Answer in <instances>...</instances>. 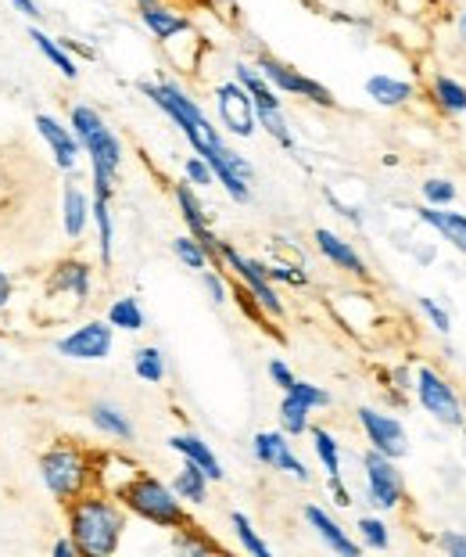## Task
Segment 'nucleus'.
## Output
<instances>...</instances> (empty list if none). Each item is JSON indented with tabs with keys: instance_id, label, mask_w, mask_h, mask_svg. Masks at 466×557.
Masks as SVG:
<instances>
[{
	"instance_id": "nucleus-1",
	"label": "nucleus",
	"mask_w": 466,
	"mask_h": 557,
	"mask_svg": "<svg viewBox=\"0 0 466 557\" xmlns=\"http://www.w3.org/2000/svg\"><path fill=\"white\" fill-rule=\"evenodd\" d=\"M140 94L179 129V134H184L190 151L212 165L215 184L223 187L226 198L237 201V206H248L251 184H255V165H251L241 151H234L230 145H226L219 126L209 120L205 109H201V104L190 98L176 79H165V76L162 79H140Z\"/></svg>"
},
{
	"instance_id": "nucleus-2",
	"label": "nucleus",
	"mask_w": 466,
	"mask_h": 557,
	"mask_svg": "<svg viewBox=\"0 0 466 557\" xmlns=\"http://www.w3.org/2000/svg\"><path fill=\"white\" fill-rule=\"evenodd\" d=\"M68 536L79 557H112L126 532V507L104 490H87L65 507Z\"/></svg>"
},
{
	"instance_id": "nucleus-3",
	"label": "nucleus",
	"mask_w": 466,
	"mask_h": 557,
	"mask_svg": "<svg viewBox=\"0 0 466 557\" xmlns=\"http://www.w3.org/2000/svg\"><path fill=\"white\" fill-rule=\"evenodd\" d=\"M68 126L76 134L83 156L90 159V181H93V195L112 198L118 173H123L126 162V148L112 126H108L104 115L93 109V104H72L68 109Z\"/></svg>"
},
{
	"instance_id": "nucleus-4",
	"label": "nucleus",
	"mask_w": 466,
	"mask_h": 557,
	"mask_svg": "<svg viewBox=\"0 0 466 557\" xmlns=\"http://www.w3.org/2000/svg\"><path fill=\"white\" fill-rule=\"evenodd\" d=\"M115 496H118V504H123L129 515L151 521V525H159V529L190 525L187 504L179 500L173 485H165L162 479L148 475V471H137L134 479H126L123 490H118Z\"/></svg>"
},
{
	"instance_id": "nucleus-5",
	"label": "nucleus",
	"mask_w": 466,
	"mask_h": 557,
	"mask_svg": "<svg viewBox=\"0 0 466 557\" xmlns=\"http://www.w3.org/2000/svg\"><path fill=\"white\" fill-rule=\"evenodd\" d=\"M40 479L43 490L58 504L68 507L76 496L93 490V454L76 443H54L40 454Z\"/></svg>"
},
{
	"instance_id": "nucleus-6",
	"label": "nucleus",
	"mask_w": 466,
	"mask_h": 557,
	"mask_svg": "<svg viewBox=\"0 0 466 557\" xmlns=\"http://www.w3.org/2000/svg\"><path fill=\"white\" fill-rule=\"evenodd\" d=\"M234 79L241 83V87L251 94V101H255V115H259V129H266V134L277 140L280 148L291 151L294 148V134H291V123H287V112L280 104V94L269 87L266 76L259 73L255 65L248 62H237L234 65Z\"/></svg>"
},
{
	"instance_id": "nucleus-7",
	"label": "nucleus",
	"mask_w": 466,
	"mask_h": 557,
	"mask_svg": "<svg viewBox=\"0 0 466 557\" xmlns=\"http://www.w3.org/2000/svg\"><path fill=\"white\" fill-rule=\"evenodd\" d=\"M255 69H259L262 76H266V83L277 94H287V98H298V101H308V104H316V109H338V98L330 94V87H323L319 79L305 76L302 69H294L291 62H284V58H277V54L259 51Z\"/></svg>"
},
{
	"instance_id": "nucleus-8",
	"label": "nucleus",
	"mask_w": 466,
	"mask_h": 557,
	"mask_svg": "<svg viewBox=\"0 0 466 557\" xmlns=\"http://www.w3.org/2000/svg\"><path fill=\"white\" fill-rule=\"evenodd\" d=\"M219 267L230 270V274L241 281L251 295H255V302L266 310V317H284V299H280L277 284H273L266 274V263L244 256L241 248H234L230 242H219Z\"/></svg>"
},
{
	"instance_id": "nucleus-9",
	"label": "nucleus",
	"mask_w": 466,
	"mask_h": 557,
	"mask_svg": "<svg viewBox=\"0 0 466 557\" xmlns=\"http://www.w3.org/2000/svg\"><path fill=\"white\" fill-rule=\"evenodd\" d=\"M413 393H416V403H420L438 424H445V429H463V421H466L463 403L456 396V388H452L434 367H420V371L413 374Z\"/></svg>"
},
{
	"instance_id": "nucleus-10",
	"label": "nucleus",
	"mask_w": 466,
	"mask_h": 557,
	"mask_svg": "<svg viewBox=\"0 0 466 557\" xmlns=\"http://www.w3.org/2000/svg\"><path fill=\"white\" fill-rule=\"evenodd\" d=\"M363 475H366V504L377 511H394L405 500V482L394 457L380 454V449H366L363 454Z\"/></svg>"
},
{
	"instance_id": "nucleus-11",
	"label": "nucleus",
	"mask_w": 466,
	"mask_h": 557,
	"mask_svg": "<svg viewBox=\"0 0 466 557\" xmlns=\"http://www.w3.org/2000/svg\"><path fill=\"white\" fill-rule=\"evenodd\" d=\"M58 357L79 360V363H101L112 357L115 349V327L108 320H83L79 327H72L68 335L54 342Z\"/></svg>"
},
{
	"instance_id": "nucleus-12",
	"label": "nucleus",
	"mask_w": 466,
	"mask_h": 557,
	"mask_svg": "<svg viewBox=\"0 0 466 557\" xmlns=\"http://www.w3.org/2000/svg\"><path fill=\"white\" fill-rule=\"evenodd\" d=\"M215 115H219V126L230 137H241V140L255 137V129H259L255 101H251V94L237 79H226L215 87Z\"/></svg>"
},
{
	"instance_id": "nucleus-13",
	"label": "nucleus",
	"mask_w": 466,
	"mask_h": 557,
	"mask_svg": "<svg viewBox=\"0 0 466 557\" xmlns=\"http://www.w3.org/2000/svg\"><path fill=\"white\" fill-rule=\"evenodd\" d=\"M251 454H255V460L262 468L284 471V475H291L298 482H313V471H308L305 460L294 454L291 435L280 432V429L277 432H259L255 438H251Z\"/></svg>"
},
{
	"instance_id": "nucleus-14",
	"label": "nucleus",
	"mask_w": 466,
	"mask_h": 557,
	"mask_svg": "<svg viewBox=\"0 0 466 557\" xmlns=\"http://www.w3.org/2000/svg\"><path fill=\"white\" fill-rule=\"evenodd\" d=\"M355 418H358V429L366 432L369 449H380V454H388L394 460H402L405 454H410V432H405V424L394 418V413L374 410V407H358Z\"/></svg>"
},
{
	"instance_id": "nucleus-15",
	"label": "nucleus",
	"mask_w": 466,
	"mask_h": 557,
	"mask_svg": "<svg viewBox=\"0 0 466 557\" xmlns=\"http://www.w3.org/2000/svg\"><path fill=\"white\" fill-rule=\"evenodd\" d=\"M33 126H36V134H40L43 145L51 148V156H54V165H58V170H65V173L76 170V165H79V156H83V148H79L76 134H72V126L62 123V120H58V115H51V112H40V115H36Z\"/></svg>"
},
{
	"instance_id": "nucleus-16",
	"label": "nucleus",
	"mask_w": 466,
	"mask_h": 557,
	"mask_svg": "<svg viewBox=\"0 0 466 557\" xmlns=\"http://www.w3.org/2000/svg\"><path fill=\"white\" fill-rule=\"evenodd\" d=\"M90 288L93 270L87 259H62V263H54L51 277H47V295H68L76 306L90 302Z\"/></svg>"
},
{
	"instance_id": "nucleus-17",
	"label": "nucleus",
	"mask_w": 466,
	"mask_h": 557,
	"mask_svg": "<svg viewBox=\"0 0 466 557\" xmlns=\"http://www.w3.org/2000/svg\"><path fill=\"white\" fill-rule=\"evenodd\" d=\"M305 521H308V529L316 532L319 536V543L327 550H333V554H341V557H358V550H363V543H355L349 532L341 529V521L333 518V515H327L323 507H316V504H308L305 507Z\"/></svg>"
},
{
	"instance_id": "nucleus-18",
	"label": "nucleus",
	"mask_w": 466,
	"mask_h": 557,
	"mask_svg": "<svg viewBox=\"0 0 466 557\" xmlns=\"http://www.w3.org/2000/svg\"><path fill=\"white\" fill-rule=\"evenodd\" d=\"M313 242L319 248V256L327 259L330 267H338L344 270V274H352V277H366L369 274V267H366V259L355 252V245L352 242H344L341 234H333L327 227H316L313 234Z\"/></svg>"
},
{
	"instance_id": "nucleus-19",
	"label": "nucleus",
	"mask_w": 466,
	"mask_h": 557,
	"mask_svg": "<svg viewBox=\"0 0 466 557\" xmlns=\"http://www.w3.org/2000/svg\"><path fill=\"white\" fill-rule=\"evenodd\" d=\"M137 15H140V26L148 29L159 44H169V40L184 37V33L194 29V26H190V18H187V15H179V11L165 8L162 0H154V4L137 8Z\"/></svg>"
},
{
	"instance_id": "nucleus-20",
	"label": "nucleus",
	"mask_w": 466,
	"mask_h": 557,
	"mask_svg": "<svg viewBox=\"0 0 466 557\" xmlns=\"http://www.w3.org/2000/svg\"><path fill=\"white\" fill-rule=\"evenodd\" d=\"M93 220V198L79 184H65L62 191V231L68 242H79Z\"/></svg>"
},
{
	"instance_id": "nucleus-21",
	"label": "nucleus",
	"mask_w": 466,
	"mask_h": 557,
	"mask_svg": "<svg viewBox=\"0 0 466 557\" xmlns=\"http://www.w3.org/2000/svg\"><path fill=\"white\" fill-rule=\"evenodd\" d=\"M169 449H173V454L184 457V460H194V465H198L201 471H205V475H209L212 482H223V479H226L223 460L215 457V449H212L201 435H194V432H179V435L169 438Z\"/></svg>"
},
{
	"instance_id": "nucleus-22",
	"label": "nucleus",
	"mask_w": 466,
	"mask_h": 557,
	"mask_svg": "<svg viewBox=\"0 0 466 557\" xmlns=\"http://www.w3.org/2000/svg\"><path fill=\"white\" fill-rule=\"evenodd\" d=\"M366 98L377 104V109H405L416 98V87L410 79H399L391 73H374L366 76Z\"/></svg>"
},
{
	"instance_id": "nucleus-23",
	"label": "nucleus",
	"mask_w": 466,
	"mask_h": 557,
	"mask_svg": "<svg viewBox=\"0 0 466 557\" xmlns=\"http://www.w3.org/2000/svg\"><path fill=\"white\" fill-rule=\"evenodd\" d=\"M416 220L427 223V227H434L441 238L456 248V252L466 256V216H463V212H445L438 206H420V209H416Z\"/></svg>"
},
{
	"instance_id": "nucleus-24",
	"label": "nucleus",
	"mask_w": 466,
	"mask_h": 557,
	"mask_svg": "<svg viewBox=\"0 0 466 557\" xmlns=\"http://www.w3.org/2000/svg\"><path fill=\"white\" fill-rule=\"evenodd\" d=\"M90 424L101 435L118 438V443H134V435H137L134 421H129V413L123 407H115V403H108V399H98L90 407Z\"/></svg>"
},
{
	"instance_id": "nucleus-25",
	"label": "nucleus",
	"mask_w": 466,
	"mask_h": 557,
	"mask_svg": "<svg viewBox=\"0 0 466 557\" xmlns=\"http://www.w3.org/2000/svg\"><path fill=\"white\" fill-rule=\"evenodd\" d=\"M169 485H173L176 496L184 504H194V507L209 504V485H212V479L194 465V460H184V468L176 471V479Z\"/></svg>"
},
{
	"instance_id": "nucleus-26",
	"label": "nucleus",
	"mask_w": 466,
	"mask_h": 557,
	"mask_svg": "<svg viewBox=\"0 0 466 557\" xmlns=\"http://www.w3.org/2000/svg\"><path fill=\"white\" fill-rule=\"evenodd\" d=\"M29 40L36 44V51H40L47 62H51L58 73H62L65 79H79V65H76V58H72L62 40L51 37V33H43V26H29Z\"/></svg>"
},
{
	"instance_id": "nucleus-27",
	"label": "nucleus",
	"mask_w": 466,
	"mask_h": 557,
	"mask_svg": "<svg viewBox=\"0 0 466 557\" xmlns=\"http://www.w3.org/2000/svg\"><path fill=\"white\" fill-rule=\"evenodd\" d=\"M430 101H434L445 115H466V83H459L456 76L438 73L430 79Z\"/></svg>"
},
{
	"instance_id": "nucleus-28",
	"label": "nucleus",
	"mask_w": 466,
	"mask_h": 557,
	"mask_svg": "<svg viewBox=\"0 0 466 557\" xmlns=\"http://www.w3.org/2000/svg\"><path fill=\"white\" fill-rule=\"evenodd\" d=\"M112 198H101L93 195V223H98V256H101V267L112 270V259H115V220H112Z\"/></svg>"
},
{
	"instance_id": "nucleus-29",
	"label": "nucleus",
	"mask_w": 466,
	"mask_h": 557,
	"mask_svg": "<svg viewBox=\"0 0 466 557\" xmlns=\"http://www.w3.org/2000/svg\"><path fill=\"white\" fill-rule=\"evenodd\" d=\"M108 324L115 331H143L148 327V317H143V306L137 295H118V299L108 306Z\"/></svg>"
},
{
	"instance_id": "nucleus-30",
	"label": "nucleus",
	"mask_w": 466,
	"mask_h": 557,
	"mask_svg": "<svg viewBox=\"0 0 466 557\" xmlns=\"http://www.w3.org/2000/svg\"><path fill=\"white\" fill-rule=\"evenodd\" d=\"M308 413H313V407H305L302 399H294L291 393H284L280 410H277V418H280V432H287L291 438L308 435V429H313V421H308Z\"/></svg>"
},
{
	"instance_id": "nucleus-31",
	"label": "nucleus",
	"mask_w": 466,
	"mask_h": 557,
	"mask_svg": "<svg viewBox=\"0 0 466 557\" xmlns=\"http://www.w3.org/2000/svg\"><path fill=\"white\" fill-rule=\"evenodd\" d=\"M173 547H176V554H184V557H205V554L219 550V543H215L212 536H205V532L190 521V525L173 529Z\"/></svg>"
},
{
	"instance_id": "nucleus-32",
	"label": "nucleus",
	"mask_w": 466,
	"mask_h": 557,
	"mask_svg": "<svg viewBox=\"0 0 466 557\" xmlns=\"http://www.w3.org/2000/svg\"><path fill=\"white\" fill-rule=\"evenodd\" d=\"M134 371L140 382H148V385L165 382V352L159 346H140L134 352Z\"/></svg>"
},
{
	"instance_id": "nucleus-33",
	"label": "nucleus",
	"mask_w": 466,
	"mask_h": 557,
	"mask_svg": "<svg viewBox=\"0 0 466 557\" xmlns=\"http://www.w3.org/2000/svg\"><path fill=\"white\" fill-rule=\"evenodd\" d=\"M173 256L184 263L187 270H209L212 267V259H209V252H205V245H201L194 234H179V238H173Z\"/></svg>"
},
{
	"instance_id": "nucleus-34",
	"label": "nucleus",
	"mask_w": 466,
	"mask_h": 557,
	"mask_svg": "<svg viewBox=\"0 0 466 557\" xmlns=\"http://www.w3.org/2000/svg\"><path fill=\"white\" fill-rule=\"evenodd\" d=\"M355 532H358V543H363L366 550H388L391 547V532L385 525V518H377V515H363V518H358Z\"/></svg>"
},
{
	"instance_id": "nucleus-35",
	"label": "nucleus",
	"mask_w": 466,
	"mask_h": 557,
	"mask_svg": "<svg viewBox=\"0 0 466 557\" xmlns=\"http://www.w3.org/2000/svg\"><path fill=\"white\" fill-rule=\"evenodd\" d=\"M230 525H234L237 543H241V550L255 554V557H269V554H273V550H269V543L259 536L255 525H251V518H248L244 511H234V515H230Z\"/></svg>"
},
{
	"instance_id": "nucleus-36",
	"label": "nucleus",
	"mask_w": 466,
	"mask_h": 557,
	"mask_svg": "<svg viewBox=\"0 0 466 557\" xmlns=\"http://www.w3.org/2000/svg\"><path fill=\"white\" fill-rule=\"evenodd\" d=\"M308 435H313V449H316L323 471H327V475H341V446H338V438H333L327 429H308Z\"/></svg>"
},
{
	"instance_id": "nucleus-37",
	"label": "nucleus",
	"mask_w": 466,
	"mask_h": 557,
	"mask_svg": "<svg viewBox=\"0 0 466 557\" xmlns=\"http://www.w3.org/2000/svg\"><path fill=\"white\" fill-rule=\"evenodd\" d=\"M424 201L427 206H438V209H445L456 201V184L452 181H441V176H430V181H424Z\"/></svg>"
},
{
	"instance_id": "nucleus-38",
	"label": "nucleus",
	"mask_w": 466,
	"mask_h": 557,
	"mask_svg": "<svg viewBox=\"0 0 466 557\" xmlns=\"http://www.w3.org/2000/svg\"><path fill=\"white\" fill-rule=\"evenodd\" d=\"M294 399H302L305 407H313V410H323V407H330V393L327 388H319V385H313V382H302V377H294V385L287 388Z\"/></svg>"
},
{
	"instance_id": "nucleus-39",
	"label": "nucleus",
	"mask_w": 466,
	"mask_h": 557,
	"mask_svg": "<svg viewBox=\"0 0 466 557\" xmlns=\"http://www.w3.org/2000/svg\"><path fill=\"white\" fill-rule=\"evenodd\" d=\"M184 181L194 184V187H212L215 184V173H212V165L201 159V156H190L184 162Z\"/></svg>"
},
{
	"instance_id": "nucleus-40",
	"label": "nucleus",
	"mask_w": 466,
	"mask_h": 557,
	"mask_svg": "<svg viewBox=\"0 0 466 557\" xmlns=\"http://www.w3.org/2000/svg\"><path fill=\"white\" fill-rule=\"evenodd\" d=\"M266 274H269V281L273 284H291V288H305L308 284V274L305 270H298V267H291V263H266Z\"/></svg>"
},
{
	"instance_id": "nucleus-41",
	"label": "nucleus",
	"mask_w": 466,
	"mask_h": 557,
	"mask_svg": "<svg viewBox=\"0 0 466 557\" xmlns=\"http://www.w3.org/2000/svg\"><path fill=\"white\" fill-rule=\"evenodd\" d=\"M201 284H205L209 299L215 306H226L230 302V284H226V277L219 274V270H201Z\"/></svg>"
},
{
	"instance_id": "nucleus-42",
	"label": "nucleus",
	"mask_w": 466,
	"mask_h": 557,
	"mask_svg": "<svg viewBox=\"0 0 466 557\" xmlns=\"http://www.w3.org/2000/svg\"><path fill=\"white\" fill-rule=\"evenodd\" d=\"M420 313L430 320V327H434L438 335H449V331H452V317L441 310L434 299H420Z\"/></svg>"
},
{
	"instance_id": "nucleus-43",
	"label": "nucleus",
	"mask_w": 466,
	"mask_h": 557,
	"mask_svg": "<svg viewBox=\"0 0 466 557\" xmlns=\"http://www.w3.org/2000/svg\"><path fill=\"white\" fill-rule=\"evenodd\" d=\"M438 547L445 550V554H452V557H466V536H463V532L445 529V532L438 536Z\"/></svg>"
},
{
	"instance_id": "nucleus-44",
	"label": "nucleus",
	"mask_w": 466,
	"mask_h": 557,
	"mask_svg": "<svg viewBox=\"0 0 466 557\" xmlns=\"http://www.w3.org/2000/svg\"><path fill=\"white\" fill-rule=\"evenodd\" d=\"M22 18H29V26H43V8L36 0H8Z\"/></svg>"
},
{
	"instance_id": "nucleus-45",
	"label": "nucleus",
	"mask_w": 466,
	"mask_h": 557,
	"mask_svg": "<svg viewBox=\"0 0 466 557\" xmlns=\"http://www.w3.org/2000/svg\"><path fill=\"white\" fill-rule=\"evenodd\" d=\"M327 490H330V500L338 507H352V493L341 475H327Z\"/></svg>"
},
{
	"instance_id": "nucleus-46",
	"label": "nucleus",
	"mask_w": 466,
	"mask_h": 557,
	"mask_svg": "<svg viewBox=\"0 0 466 557\" xmlns=\"http://www.w3.org/2000/svg\"><path fill=\"white\" fill-rule=\"evenodd\" d=\"M269 377H273V385H280V388H284V393L294 385V371H291V367H287L284 360H269Z\"/></svg>"
},
{
	"instance_id": "nucleus-47",
	"label": "nucleus",
	"mask_w": 466,
	"mask_h": 557,
	"mask_svg": "<svg viewBox=\"0 0 466 557\" xmlns=\"http://www.w3.org/2000/svg\"><path fill=\"white\" fill-rule=\"evenodd\" d=\"M11 299H15V281H11L8 270H0V310H8Z\"/></svg>"
},
{
	"instance_id": "nucleus-48",
	"label": "nucleus",
	"mask_w": 466,
	"mask_h": 557,
	"mask_svg": "<svg viewBox=\"0 0 466 557\" xmlns=\"http://www.w3.org/2000/svg\"><path fill=\"white\" fill-rule=\"evenodd\" d=\"M51 554H54V557H79V550H76V543H72V536H62V540H54Z\"/></svg>"
},
{
	"instance_id": "nucleus-49",
	"label": "nucleus",
	"mask_w": 466,
	"mask_h": 557,
	"mask_svg": "<svg viewBox=\"0 0 466 557\" xmlns=\"http://www.w3.org/2000/svg\"><path fill=\"white\" fill-rule=\"evenodd\" d=\"M327 201H330L333 209L341 212L344 220H352V223H363V216H358V209H349V206H341V201H338V195H333V191H327Z\"/></svg>"
},
{
	"instance_id": "nucleus-50",
	"label": "nucleus",
	"mask_w": 466,
	"mask_h": 557,
	"mask_svg": "<svg viewBox=\"0 0 466 557\" xmlns=\"http://www.w3.org/2000/svg\"><path fill=\"white\" fill-rule=\"evenodd\" d=\"M456 33H459V44H466V8L459 11V18H456Z\"/></svg>"
},
{
	"instance_id": "nucleus-51",
	"label": "nucleus",
	"mask_w": 466,
	"mask_h": 557,
	"mask_svg": "<svg viewBox=\"0 0 466 557\" xmlns=\"http://www.w3.org/2000/svg\"><path fill=\"white\" fill-rule=\"evenodd\" d=\"M134 4H137V8H143V4H154V0H134Z\"/></svg>"
}]
</instances>
